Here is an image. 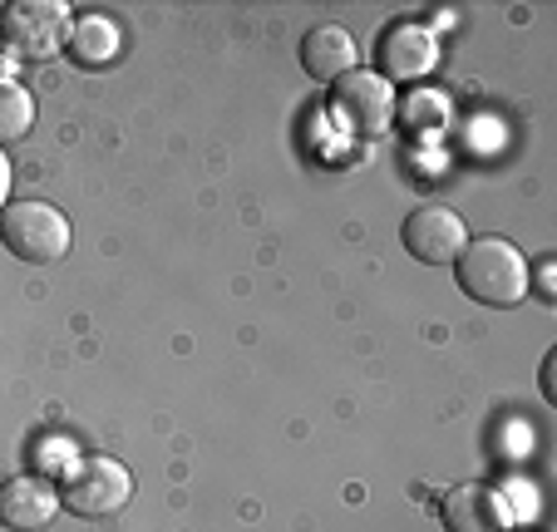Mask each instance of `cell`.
<instances>
[{
  "label": "cell",
  "mask_w": 557,
  "mask_h": 532,
  "mask_svg": "<svg viewBox=\"0 0 557 532\" xmlns=\"http://www.w3.org/2000/svg\"><path fill=\"white\" fill-rule=\"evenodd\" d=\"M557 350H547L543 355V375H537V389H543V399H547V405H557Z\"/></svg>",
  "instance_id": "cell-14"
},
{
  "label": "cell",
  "mask_w": 557,
  "mask_h": 532,
  "mask_svg": "<svg viewBox=\"0 0 557 532\" xmlns=\"http://www.w3.org/2000/svg\"><path fill=\"white\" fill-rule=\"evenodd\" d=\"M469 247V227L449 208H420L405 218V251L424 267H454V257Z\"/></svg>",
  "instance_id": "cell-7"
},
{
  "label": "cell",
  "mask_w": 557,
  "mask_h": 532,
  "mask_svg": "<svg viewBox=\"0 0 557 532\" xmlns=\"http://www.w3.org/2000/svg\"><path fill=\"white\" fill-rule=\"evenodd\" d=\"M440 512L449 532H504L508 528V503L488 483H459V488H449Z\"/></svg>",
  "instance_id": "cell-10"
},
{
  "label": "cell",
  "mask_w": 557,
  "mask_h": 532,
  "mask_svg": "<svg viewBox=\"0 0 557 532\" xmlns=\"http://www.w3.org/2000/svg\"><path fill=\"white\" fill-rule=\"evenodd\" d=\"M64 45H70V54L79 64L99 70V64L119 60V50H124V30H119L109 15H79V21H70V35H64Z\"/></svg>",
  "instance_id": "cell-11"
},
{
  "label": "cell",
  "mask_w": 557,
  "mask_h": 532,
  "mask_svg": "<svg viewBox=\"0 0 557 532\" xmlns=\"http://www.w3.org/2000/svg\"><path fill=\"white\" fill-rule=\"evenodd\" d=\"M454 276H459L463 296H473L479 306H518L533 286L528 276V257L504 237H469V247L454 257Z\"/></svg>",
  "instance_id": "cell-1"
},
{
  "label": "cell",
  "mask_w": 557,
  "mask_h": 532,
  "mask_svg": "<svg viewBox=\"0 0 557 532\" xmlns=\"http://www.w3.org/2000/svg\"><path fill=\"white\" fill-rule=\"evenodd\" d=\"M11 183H15V173H11V158H5V148H0V212L11 208Z\"/></svg>",
  "instance_id": "cell-15"
},
{
  "label": "cell",
  "mask_w": 557,
  "mask_h": 532,
  "mask_svg": "<svg viewBox=\"0 0 557 532\" xmlns=\"http://www.w3.org/2000/svg\"><path fill=\"white\" fill-rule=\"evenodd\" d=\"M74 232H70V218H64L54 202H40V198H21L11 208L0 212V247L11 257L30 261V267H45V261H60L70 251Z\"/></svg>",
  "instance_id": "cell-2"
},
{
  "label": "cell",
  "mask_w": 557,
  "mask_h": 532,
  "mask_svg": "<svg viewBox=\"0 0 557 532\" xmlns=\"http://www.w3.org/2000/svg\"><path fill=\"white\" fill-rule=\"evenodd\" d=\"M395 119L420 138H440V128L449 124V95H440V89H414V95H405V104L395 109Z\"/></svg>",
  "instance_id": "cell-12"
},
{
  "label": "cell",
  "mask_w": 557,
  "mask_h": 532,
  "mask_svg": "<svg viewBox=\"0 0 557 532\" xmlns=\"http://www.w3.org/2000/svg\"><path fill=\"white\" fill-rule=\"evenodd\" d=\"M331 109H336V119L350 128V134L380 138L395 128L400 99H395V84L380 79L375 70H350L331 84Z\"/></svg>",
  "instance_id": "cell-5"
},
{
  "label": "cell",
  "mask_w": 557,
  "mask_h": 532,
  "mask_svg": "<svg viewBox=\"0 0 557 532\" xmlns=\"http://www.w3.org/2000/svg\"><path fill=\"white\" fill-rule=\"evenodd\" d=\"M30 128H35V99H30V89L0 74V148H5V144H21Z\"/></svg>",
  "instance_id": "cell-13"
},
{
  "label": "cell",
  "mask_w": 557,
  "mask_h": 532,
  "mask_svg": "<svg viewBox=\"0 0 557 532\" xmlns=\"http://www.w3.org/2000/svg\"><path fill=\"white\" fill-rule=\"evenodd\" d=\"M70 21V5H60V0H11L0 11V45L21 64H40L64 45Z\"/></svg>",
  "instance_id": "cell-3"
},
{
  "label": "cell",
  "mask_w": 557,
  "mask_h": 532,
  "mask_svg": "<svg viewBox=\"0 0 557 532\" xmlns=\"http://www.w3.org/2000/svg\"><path fill=\"white\" fill-rule=\"evenodd\" d=\"M60 488L40 473H21V479H5L0 483V522L11 532H40L54 522L60 512Z\"/></svg>",
  "instance_id": "cell-8"
},
{
  "label": "cell",
  "mask_w": 557,
  "mask_h": 532,
  "mask_svg": "<svg viewBox=\"0 0 557 532\" xmlns=\"http://www.w3.org/2000/svg\"><path fill=\"white\" fill-rule=\"evenodd\" d=\"M375 60H380V79H424V74L440 64V35L430 30V25H414V21H395L385 35H380L375 45Z\"/></svg>",
  "instance_id": "cell-6"
},
{
  "label": "cell",
  "mask_w": 557,
  "mask_h": 532,
  "mask_svg": "<svg viewBox=\"0 0 557 532\" xmlns=\"http://www.w3.org/2000/svg\"><path fill=\"white\" fill-rule=\"evenodd\" d=\"M128 498H134V473L109 454H85L79 463H70V479L60 488V503L79 518H114Z\"/></svg>",
  "instance_id": "cell-4"
},
{
  "label": "cell",
  "mask_w": 557,
  "mask_h": 532,
  "mask_svg": "<svg viewBox=\"0 0 557 532\" xmlns=\"http://www.w3.org/2000/svg\"><path fill=\"white\" fill-rule=\"evenodd\" d=\"M301 70L311 74L315 84H336L341 74L360 70V45L356 35L346 30V25L326 21V25H315V30H306L301 40Z\"/></svg>",
  "instance_id": "cell-9"
}]
</instances>
